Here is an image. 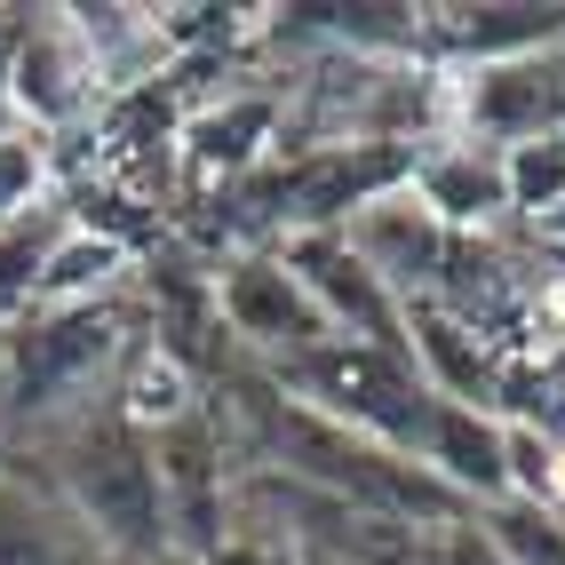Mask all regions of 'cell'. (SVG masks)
<instances>
[{
	"mask_svg": "<svg viewBox=\"0 0 565 565\" xmlns=\"http://www.w3.org/2000/svg\"><path fill=\"white\" fill-rule=\"evenodd\" d=\"M215 327H232V343L255 351L263 366H287L311 343H327V319L303 295V279L287 271L279 247H247L215 271Z\"/></svg>",
	"mask_w": 565,
	"mask_h": 565,
	"instance_id": "6",
	"label": "cell"
},
{
	"mask_svg": "<svg viewBox=\"0 0 565 565\" xmlns=\"http://www.w3.org/2000/svg\"><path fill=\"white\" fill-rule=\"evenodd\" d=\"M525 232H534V239H542V247H550V255L565 263V207H550L542 223H525Z\"/></svg>",
	"mask_w": 565,
	"mask_h": 565,
	"instance_id": "23",
	"label": "cell"
},
{
	"mask_svg": "<svg viewBox=\"0 0 565 565\" xmlns=\"http://www.w3.org/2000/svg\"><path fill=\"white\" fill-rule=\"evenodd\" d=\"M406 192L423 200L455 239H486L494 223H510V183H502V152H486L470 136H430L414 152Z\"/></svg>",
	"mask_w": 565,
	"mask_h": 565,
	"instance_id": "10",
	"label": "cell"
},
{
	"mask_svg": "<svg viewBox=\"0 0 565 565\" xmlns=\"http://www.w3.org/2000/svg\"><path fill=\"white\" fill-rule=\"evenodd\" d=\"M423 565H510V557L494 550V534H486V518L470 510V518H455V525H438V534H430Z\"/></svg>",
	"mask_w": 565,
	"mask_h": 565,
	"instance_id": "21",
	"label": "cell"
},
{
	"mask_svg": "<svg viewBox=\"0 0 565 565\" xmlns=\"http://www.w3.org/2000/svg\"><path fill=\"white\" fill-rule=\"evenodd\" d=\"M423 470H430L455 502H470V510L510 502L502 414H486V406H446V398H438V414H430V446H423Z\"/></svg>",
	"mask_w": 565,
	"mask_h": 565,
	"instance_id": "14",
	"label": "cell"
},
{
	"mask_svg": "<svg viewBox=\"0 0 565 565\" xmlns=\"http://www.w3.org/2000/svg\"><path fill=\"white\" fill-rule=\"evenodd\" d=\"M542 49H565V9H542V0L423 9V56H438V72H470V64H502V56H542Z\"/></svg>",
	"mask_w": 565,
	"mask_h": 565,
	"instance_id": "11",
	"label": "cell"
},
{
	"mask_svg": "<svg viewBox=\"0 0 565 565\" xmlns=\"http://www.w3.org/2000/svg\"><path fill=\"white\" fill-rule=\"evenodd\" d=\"M343 239H351V255L398 295V303L438 295V287H446V263H455V232H446V223L414 200L406 183H398V192H383V200H366V207L343 223Z\"/></svg>",
	"mask_w": 565,
	"mask_h": 565,
	"instance_id": "9",
	"label": "cell"
},
{
	"mask_svg": "<svg viewBox=\"0 0 565 565\" xmlns=\"http://www.w3.org/2000/svg\"><path fill=\"white\" fill-rule=\"evenodd\" d=\"M152 446V478H160V518H168V550L175 565H200L207 550L232 542L239 525V462H232V438H223L215 406H183L168 414L160 430H143Z\"/></svg>",
	"mask_w": 565,
	"mask_h": 565,
	"instance_id": "4",
	"label": "cell"
},
{
	"mask_svg": "<svg viewBox=\"0 0 565 565\" xmlns=\"http://www.w3.org/2000/svg\"><path fill=\"white\" fill-rule=\"evenodd\" d=\"M279 255H287V271L303 279V295L319 303L327 334H343V343H374V351H406V303L351 255L343 232L279 239Z\"/></svg>",
	"mask_w": 565,
	"mask_h": 565,
	"instance_id": "8",
	"label": "cell"
},
{
	"mask_svg": "<svg viewBox=\"0 0 565 565\" xmlns=\"http://www.w3.org/2000/svg\"><path fill=\"white\" fill-rule=\"evenodd\" d=\"M41 175H49V152H41V136H0V223H17L41 207Z\"/></svg>",
	"mask_w": 565,
	"mask_h": 565,
	"instance_id": "20",
	"label": "cell"
},
{
	"mask_svg": "<svg viewBox=\"0 0 565 565\" xmlns=\"http://www.w3.org/2000/svg\"><path fill=\"white\" fill-rule=\"evenodd\" d=\"M557 271H565V263H557Z\"/></svg>",
	"mask_w": 565,
	"mask_h": 565,
	"instance_id": "26",
	"label": "cell"
},
{
	"mask_svg": "<svg viewBox=\"0 0 565 565\" xmlns=\"http://www.w3.org/2000/svg\"><path fill=\"white\" fill-rule=\"evenodd\" d=\"M64 232H72V207H49V200L17 223H0V319H24L41 303V271Z\"/></svg>",
	"mask_w": 565,
	"mask_h": 565,
	"instance_id": "17",
	"label": "cell"
},
{
	"mask_svg": "<svg viewBox=\"0 0 565 565\" xmlns=\"http://www.w3.org/2000/svg\"><path fill=\"white\" fill-rule=\"evenodd\" d=\"M128 271H136V255H128L120 232H88V223H72V232L56 239V255H49V271H41V303H32V311L128 295Z\"/></svg>",
	"mask_w": 565,
	"mask_h": 565,
	"instance_id": "15",
	"label": "cell"
},
{
	"mask_svg": "<svg viewBox=\"0 0 565 565\" xmlns=\"http://www.w3.org/2000/svg\"><path fill=\"white\" fill-rule=\"evenodd\" d=\"M557 128H565V49L446 72V136H470L486 152H518V143L557 136Z\"/></svg>",
	"mask_w": 565,
	"mask_h": 565,
	"instance_id": "5",
	"label": "cell"
},
{
	"mask_svg": "<svg viewBox=\"0 0 565 565\" xmlns=\"http://www.w3.org/2000/svg\"><path fill=\"white\" fill-rule=\"evenodd\" d=\"M49 494L64 518L88 534L96 565H175L168 550V518H160V478H152V446L120 406H88L56 423L49 438Z\"/></svg>",
	"mask_w": 565,
	"mask_h": 565,
	"instance_id": "1",
	"label": "cell"
},
{
	"mask_svg": "<svg viewBox=\"0 0 565 565\" xmlns=\"http://www.w3.org/2000/svg\"><path fill=\"white\" fill-rule=\"evenodd\" d=\"M0 351H9V319H0Z\"/></svg>",
	"mask_w": 565,
	"mask_h": 565,
	"instance_id": "25",
	"label": "cell"
},
{
	"mask_svg": "<svg viewBox=\"0 0 565 565\" xmlns=\"http://www.w3.org/2000/svg\"><path fill=\"white\" fill-rule=\"evenodd\" d=\"M295 565H351V557H327V550H295Z\"/></svg>",
	"mask_w": 565,
	"mask_h": 565,
	"instance_id": "24",
	"label": "cell"
},
{
	"mask_svg": "<svg viewBox=\"0 0 565 565\" xmlns=\"http://www.w3.org/2000/svg\"><path fill=\"white\" fill-rule=\"evenodd\" d=\"M200 565H295V550L279 542V534H263V525H232V542H223V550H207Z\"/></svg>",
	"mask_w": 565,
	"mask_h": 565,
	"instance_id": "22",
	"label": "cell"
},
{
	"mask_svg": "<svg viewBox=\"0 0 565 565\" xmlns=\"http://www.w3.org/2000/svg\"><path fill=\"white\" fill-rule=\"evenodd\" d=\"M478 518H486V534H494V550L510 565H565V510H550V502H494Z\"/></svg>",
	"mask_w": 565,
	"mask_h": 565,
	"instance_id": "19",
	"label": "cell"
},
{
	"mask_svg": "<svg viewBox=\"0 0 565 565\" xmlns=\"http://www.w3.org/2000/svg\"><path fill=\"white\" fill-rule=\"evenodd\" d=\"M263 374H271L295 406H311V414H327V423H343V430H359L374 446H391V455L423 462L438 391L414 374L406 351H374V343H343V334H327V343H311L303 359L263 366Z\"/></svg>",
	"mask_w": 565,
	"mask_h": 565,
	"instance_id": "3",
	"label": "cell"
},
{
	"mask_svg": "<svg viewBox=\"0 0 565 565\" xmlns=\"http://www.w3.org/2000/svg\"><path fill=\"white\" fill-rule=\"evenodd\" d=\"M96 56L81 41L72 9H32L17 17V49H9V104H17V128L41 136V128H72L81 111L96 104Z\"/></svg>",
	"mask_w": 565,
	"mask_h": 565,
	"instance_id": "7",
	"label": "cell"
},
{
	"mask_svg": "<svg viewBox=\"0 0 565 565\" xmlns=\"http://www.w3.org/2000/svg\"><path fill=\"white\" fill-rule=\"evenodd\" d=\"M136 343H143V327L128 319V295L9 319V351H0V406H9V430L32 423L49 438L56 423L104 406Z\"/></svg>",
	"mask_w": 565,
	"mask_h": 565,
	"instance_id": "2",
	"label": "cell"
},
{
	"mask_svg": "<svg viewBox=\"0 0 565 565\" xmlns=\"http://www.w3.org/2000/svg\"><path fill=\"white\" fill-rule=\"evenodd\" d=\"M406 359H414V374L446 398V406H486V414H502V374H494V359H486V343H478V327H462L446 303H406Z\"/></svg>",
	"mask_w": 565,
	"mask_h": 565,
	"instance_id": "13",
	"label": "cell"
},
{
	"mask_svg": "<svg viewBox=\"0 0 565 565\" xmlns=\"http://www.w3.org/2000/svg\"><path fill=\"white\" fill-rule=\"evenodd\" d=\"M502 183H510V215L518 223H542L550 207H565V128L502 152Z\"/></svg>",
	"mask_w": 565,
	"mask_h": 565,
	"instance_id": "18",
	"label": "cell"
},
{
	"mask_svg": "<svg viewBox=\"0 0 565 565\" xmlns=\"http://www.w3.org/2000/svg\"><path fill=\"white\" fill-rule=\"evenodd\" d=\"M279 120H287L279 88H232L223 104L183 120V160L200 183H247L263 160H279Z\"/></svg>",
	"mask_w": 565,
	"mask_h": 565,
	"instance_id": "12",
	"label": "cell"
},
{
	"mask_svg": "<svg viewBox=\"0 0 565 565\" xmlns=\"http://www.w3.org/2000/svg\"><path fill=\"white\" fill-rule=\"evenodd\" d=\"M0 565H96V550L64 518L56 494H32V486L0 478Z\"/></svg>",
	"mask_w": 565,
	"mask_h": 565,
	"instance_id": "16",
	"label": "cell"
}]
</instances>
